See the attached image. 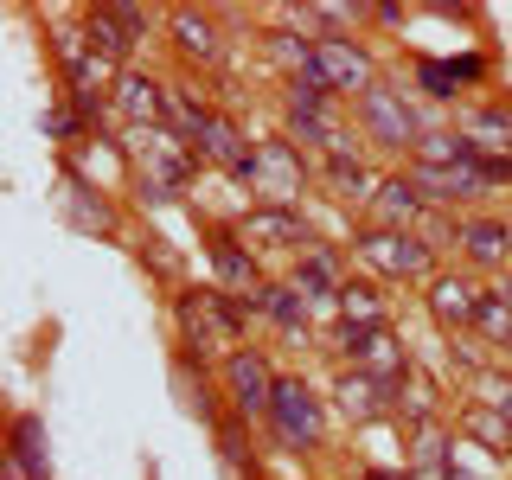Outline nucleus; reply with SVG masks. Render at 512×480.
Masks as SVG:
<instances>
[{
  "label": "nucleus",
  "instance_id": "2f4dec72",
  "mask_svg": "<svg viewBox=\"0 0 512 480\" xmlns=\"http://www.w3.org/2000/svg\"><path fill=\"white\" fill-rule=\"evenodd\" d=\"M461 160H474V141L461 135V128H423L410 167H461Z\"/></svg>",
  "mask_w": 512,
  "mask_h": 480
},
{
  "label": "nucleus",
  "instance_id": "ddd939ff",
  "mask_svg": "<svg viewBox=\"0 0 512 480\" xmlns=\"http://www.w3.org/2000/svg\"><path fill=\"white\" fill-rule=\"evenodd\" d=\"M84 39H90V52H103L109 64H122V71H128V52L148 39V13H141V7H122V0L84 7Z\"/></svg>",
  "mask_w": 512,
  "mask_h": 480
},
{
  "label": "nucleus",
  "instance_id": "f3484780",
  "mask_svg": "<svg viewBox=\"0 0 512 480\" xmlns=\"http://www.w3.org/2000/svg\"><path fill=\"white\" fill-rule=\"evenodd\" d=\"M192 154H199V167H218L224 180H244V167H250V135H244V122L231 116V109H212V122H205V135L192 141Z\"/></svg>",
  "mask_w": 512,
  "mask_h": 480
},
{
  "label": "nucleus",
  "instance_id": "412c9836",
  "mask_svg": "<svg viewBox=\"0 0 512 480\" xmlns=\"http://www.w3.org/2000/svg\"><path fill=\"white\" fill-rule=\"evenodd\" d=\"M256 320H269V327L282 333V340H295V346H308V333H314V301L301 295L295 282H269L263 295H256Z\"/></svg>",
  "mask_w": 512,
  "mask_h": 480
},
{
  "label": "nucleus",
  "instance_id": "c9c22d12",
  "mask_svg": "<svg viewBox=\"0 0 512 480\" xmlns=\"http://www.w3.org/2000/svg\"><path fill=\"white\" fill-rule=\"evenodd\" d=\"M39 128H45V135H52V141H71L77 128H84V116H77L71 103H52V109H45V116H39Z\"/></svg>",
  "mask_w": 512,
  "mask_h": 480
},
{
  "label": "nucleus",
  "instance_id": "6ab92c4d",
  "mask_svg": "<svg viewBox=\"0 0 512 480\" xmlns=\"http://www.w3.org/2000/svg\"><path fill=\"white\" fill-rule=\"evenodd\" d=\"M167 39H173V52H180L186 64H224V26H218V13H199V7H173L167 13Z\"/></svg>",
  "mask_w": 512,
  "mask_h": 480
},
{
  "label": "nucleus",
  "instance_id": "bb28decb",
  "mask_svg": "<svg viewBox=\"0 0 512 480\" xmlns=\"http://www.w3.org/2000/svg\"><path fill=\"white\" fill-rule=\"evenodd\" d=\"M7 455L20 461L32 480H52V436H45V423H39L32 410H13V423H7Z\"/></svg>",
  "mask_w": 512,
  "mask_h": 480
},
{
  "label": "nucleus",
  "instance_id": "f8f14e48",
  "mask_svg": "<svg viewBox=\"0 0 512 480\" xmlns=\"http://www.w3.org/2000/svg\"><path fill=\"white\" fill-rule=\"evenodd\" d=\"M340 359L359 365V372H372V378H384V384H404L416 372V359H410V346L397 340V327H365V333L340 327Z\"/></svg>",
  "mask_w": 512,
  "mask_h": 480
},
{
  "label": "nucleus",
  "instance_id": "1a4fd4ad",
  "mask_svg": "<svg viewBox=\"0 0 512 480\" xmlns=\"http://www.w3.org/2000/svg\"><path fill=\"white\" fill-rule=\"evenodd\" d=\"M410 173V186L423 192L436 212H455V205H480L493 186H500V173L487 167V160H461V167H404Z\"/></svg>",
  "mask_w": 512,
  "mask_h": 480
},
{
  "label": "nucleus",
  "instance_id": "39448f33",
  "mask_svg": "<svg viewBox=\"0 0 512 480\" xmlns=\"http://www.w3.org/2000/svg\"><path fill=\"white\" fill-rule=\"evenodd\" d=\"M352 250H359V263L372 269L384 282H436V250L423 244L416 231H372V224H359V237H352Z\"/></svg>",
  "mask_w": 512,
  "mask_h": 480
},
{
  "label": "nucleus",
  "instance_id": "4be33fe9",
  "mask_svg": "<svg viewBox=\"0 0 512 480\" xmlns=\"http://www.w3.org/2000/svg\"><path fill=\"white\" fill-rule=\"evenodd\" d=\"M455 436L468 448H480V455H493V461H512V423L487 397H468V404L455 410Z\"/></svg>",
  "mask_w": 512,
  "mask_h": 480
},
{
  "label": "nucleus",
  "instance_id": "aec40b11",
  "mask_svg": "<svg viewBox=\"0 0 512 480\" xmlns=\"http://www.w3.org/2000/svg\"><path fill=\"white\" fill-rule=\"evenodd\" d=\"M109 116H116L128 135H135V128L167 122V84H160V77H148V71H122L116 96H109Z\"/></svg>",
  "mask_w": 512,
  "mask_h": 480
},
{
  "label": "nucleus",
  "instance_id": "c85d7f7f",
  "mask_svg": "<svg viewBox=\"0 0 512 480\" xmlns=\"http://www.w3.org/2000/svg\"><path fill=\"white\" fill-rule=\"evenodd\" d=\"M474 340L493 346V352L512 346V276L487 282V301H480V320H474Z\"/></svg>",
  "mask_w": 512,
  "mask_h": 480
},
{
  "label": "nucleus",
  "instance_id": "6e6552de",
  "mask_svg": "<svg viewBox=\"0 0 512 480\" xmlns=\"http://www.w3.org/2000/svg\"><path fill=\"white\" fill-rule=\"evenodd\" d=\"M314 84L327 96H352V103H359V96L378 84L372 45H365L359 32H346V39H314Z\"/></svg>",
  "mask_w": 512,
  "mask_h": 480
},
{
  "label": "nucleus",
  "instance_id": "a878e982",
  "mask_svg": "<svg viewBox=\"0 0 512 480\" xmlns=\"http://www.w3.org/2000/svg\"><path fill=\"white\" fill-rule=\"evenodd\" d=\"M58 205H64V218H71L77 231H96V237L116 231V212H109V199L84 180V173H71V167H64V192H58Z\"/></svg>",
  "mask_w": 512,
  "mask_h": 480
},
{
  "label": "nucleus",
  "instance_id": "2eb2a0df",
  "mask_svg": "<svg viewBox=\"0 0 512 480\" xmlns=\"http://www.w3.org/2000/svg\"><path fill=\"white\" fill-rule=\"evenodd\" d=\"M333 410H340L352 429L384 423V416H397V384L359 372V365H340V378H333Z\"/></svg>",
  "mask_w": 512,
  "mask_h": 480
},
{
  "label": "nucleus",
  "instance_id": "20e7f679",
  "mask_svg": "<svg viewBox=\"0 0 512 480\" xmlns=\"http://www.w3.org/2000/svg\"><path fill=\"white\" fill-rule=\"evenodd\" d=\"M352 116H359L365 148H378V154H416V141H423V116H416V103L397 84H384V77L352 103Z\"/></svg>",
  "mask_w": 512,
  "mask_h": 480
},
{
  "label": "nucleus",
  "instance_id": "58836bf2",
  "mask_svg": "<svg viewBox=\"0 0 512 480\" xmlns=\"http://www.w3.org/2000/svg\"><path fill=\"white\" fill-rule=\"evenodd\" d=\"M0 480H32V474H26V468H20L13 455H0Z\"/></svg>",
  "mask_w": 512,
  "mask_h": 480
},
{
  "label": "nucleus",
  "instance_id": "cd10ccee",
  "mask_svg": "<svg viewBox=\"0 0 512 480\" xmlns=\"http://www.w3.org/2000/svg\"><path fill=\"white\" fill-rule=\"evenodd\" d=\"M320 186H327L340 205H372V192H378L372 167H365L359 154H327L320 160Z\"/></svg>",
  "mask_w": 512,
  "mask_h": 480
},
{
  "label": "nucleus",
  "instance_id": "f03ea898",
  "mask_svg": "<svg viewBox=\"0 0 512 480\" xmlns=\"http://www.w3.org/2000/svg\"><path fill=\"white\" fill-rule=\"evenodd\" d=\"M128 167H135L141 199H148V205H167V199H180V192L192 186L199 154H192L167 122H154V128H135V135H128Z\"/></svg>",
  "mask_w": 512,
  "mask_h": 480
},
{
  "label": "nucleus",
  "instance_id": "ea45409f",
  "mask_svg": "<svg viewBox=\"0 0 512 480\" xmlns=\"http://www.w3.org/2000/svg\"><path fill=\"white\" fill-rule=\"evenodd\" d=\"M359 480H410V474H404V468H365Z\"/></svg>",
  "mask_w": 512,
  "mask_h": 480
},
{
  "label": "nucleus",
  "instance_id": "b1692460",
  "mask_svg": "<svg viewBox=\"0 0 512 480\" xmlns=\"http://www.w3.org/2000/svg\"><path fill=\"white\" fill-rule=\"evenodd\" d=\"M404 474L410 480H455V436L442 423L416 429L410 448H404Z\"/></svg>",
  "mask_w": 512,
  "mask_h": 480
},
{
  "label": "nucleus",
  "instance_id": "7ed1b4c3",
  "mask_svg": "<svg viewBox=\"0 0 512 480\" xmlns=\"http://www.w3.org/2000/svg\"><path fill=\"white\" fill-rule=\"evenodd\" d=\"M314 173H320V167H314V160L301 154L288 135H263L237 186H250L256 205H295V212H301V192L314 186Z\"/></svg>",
  "mask_w": 512,
  "mask_h": 480
},
{
  "label": "nucleus",
  "instance_id": "f257e3e1",
  "mask_svg": "<svg viewBox=\"0 0 512 480\" xmlns=\"http://www.w3.org/2000/svg\"><path fill=\"white\" fill-rule=\"evenodd\" d=\"M244 301H231L218 282H192L173 295V327H180V352L192 359H231L244 346Z\"/></svg>",
  "mask_w": 512,
  "mask_h": 480
},
{
  "label": "nucleus",
  "instance_id": "4468645a",
  "mask_svg": "<svg viewBox=\"0 0 512 480\" xmlns=\"http://www.w3.org/2000/svg\"><path fill=\"white\" fill-rule=\"evenodd\" d=\"M480 301H487V282H480L474 269H442V276L429 282V320H436L442 333H474Z\"/></svg>",
  "mask_w": 512,
  "mask_h": 480
},
{
  "label": "nucleus",
  "instance_id": "9d476101",
  "mask_svg": "<svg viewBox=\"0 0 512 480\" xmlns=\"http://www.w3.org/2000/svg\"><path fill=\"white\" fill-rule=\"evenodd\" d=\"M224 378V397H231V410L244 416V423H256V416H269V404H276V365L263 359V346H237L231 359L218 365Z\"/></svg>",
  "mask_w": 512,
  "mask_h": 480
},
{
  "label": "nucleus",
  "instance_id": "7c9ffc66",
  "mask_svg": "<svg viewBox=\"0 0 512 480\" xmlns=\"http://www.w3.org/2000/svg\"><path fill=\"white\" fill-rule=\"evenodd\" d=\"M333 314H340V327H352V333H365V327H391V320H384V295H378V282H346V288H340V301H333Z\"/></svg>",
  "mask_w": 512,
  "mask_h": 480
},
{
  "label": "nucleus",
  "instance_id": "72a5a7b5",
  "mask_svg": "<svg viewBox=\"0 0 512 480\" xmlns=\"http://www.w3.org/2000/svg\"><path fill=\"white\" fill-rule=\"evenodd\" d=\"M416 90L429 96V103H455L461 90V71H455V58H416Z\"/></svg>",
  "mask_w": 512,
  "mask_h": 480
},
{
  "label": "nucleus",
  "instance_id": "f704fd0d",
  "mask_svg": "<svg viewBox=\"0 0 512 480\" xmlns=\"http://www.w3.org/2000/svg\"><path fill=\"white\" fill-rule=\"evenodd\" d=\"M218 461H224V474H231V480H244V461H250L244 416H224V423H218ZM250 468H256V461H250Z\"/></svg>",
  "mask_w": 512,
  "mask_h": 480
},
{
  "label": "nucleus",
  "instance_id": "423d86ee",
  "mask_svg": "<svg viewBox=\"0 0 512 480\" xmlns=\"http://www.w3.org/2000/svg\"><path fill=\"white\" fill-rule=\"evenodd\" d=\"M269 436L282 448H295V455H314L320 442H327V397L314 391L308 378H282L276 384V404H269Z\"/></svg>",
  "mask_w": 512,
  "mask_h": 480
},
{
  "label": "nucleus",
  "instance_id": "5701e85b",
  "mask_svg": "<svg viewBox=\"0 0 512 480\" xmlns=\"http://www.w3.org/2000/svg\"><path fill=\"white\" fill-rule=\"evenodd\" d=\"M288 282H295L301 295L314 301V308H333V301H340V288H346L352 276L340 269V250H333V244H314V250L295 256V276H288Z\"/></svg>",
  "mask_w": 512,
  "mask_h": 480
},
{
  "label": "nucleus",
  "instance_id": "4c0bfd02",
  "mask_svg": "<svg viewBox=\"0 0 512 480\" xmlns=\"http://www.w3.org/2000/svg\"><path fill=\"white\" fill-rule=\"evenodd\" d=\"M365 20H378V26H404V7H391V0H384V7H365Z\"/></svg>",
  "mask_w": 512,
  "mask_h": 480
},
{
  "label": "nucleus",
  "instance_id": "e433bc0d",
  "mask_svg": "<svg viewBox=\"0 0 512 480\" xmlns=\"http://www.w3.org/2000/svg\"><path fill=\"white\" fill-rule=\"evenodd\" d=\"M480 397H487V404L512 423V378H506V372H487V378H480Z\"/></svg>",
  "mask_w": 512,
  "mask_h": 480
},
{
  "label": "nucleus",
  "instance_id": "473e14b6",
  "mask_svg": "<svg viewBox=\"0 0 512 480\" xmlns=\"http://www.w3.org/2000/svg\"><path fill=\"white\" fill-rule=\"evenodd\" d=\"M397 423H404V436L436 423V384H429L423 372H410L404 384H397Z\"/></svg>",
  "mask_w": 512,
  "mask_h": 480
},
{
  "label": "nucleus",
  "instance_id": "a211bd4d",
  "mask_svg": "<svg viewBox=\"0 0 512 480\" xmlns=\"http://www.w3.org/2000/svg\"><path fill=\"white\" fill-rule=\"evenodd\" d=\"M423 218H429V199L410 186V173H384L372 205H365V224L372 231H416Z\"/></svg>",
  "mask_w": 512,
  "mask_h": 480
},
{
  "label": "nucleus",
  "instance_id": "c756f323",
  "mask_svg": "<svg viewBox=\"0 0 512 480\" xmlns=\"http://www.w3.org/2000/svg\"><path fill=\"white\" fill-rule=\"evenodd\" d=\"M263 52L276 71H288V84L295 77H314V39L301 26H276V32H263Z\"/></svg>",
  "mask_w": 512,
  "mask_h": 480
},
{
  "label": "nucleus",
  "instance_id": "393cba45",
  "mask_svg": "<svg viewBox=\"0 0 512 480\" xmlns=\"http://www.w3.org/2000/svg\"><path fill=\"white\" fill-rule=\"evenodd\" d=\"M461 135L474 141L480 160H493V167H500V160H512V109H506V103L468 109V116H461Z\"/></svg>",
  "mask_w": 512,
  "mask_h": 480
},
{
  "label": "nucleus",
  "instance_id": "9b49d317",
  "mask_svg": "<svg viewBox=\"0 0 512 480\" xmlns=\"http://www.w3.org/2000/svg\"><path fill=\"white\" fill-rule=\"evenodd\" d=\"M237 237H244L256 256H301V250H314V231H308V218H301L295 205H250V212L237 218Z\"/></svg>",
  "mask_w": 512,
  "mask_h": 480
},
{
  "label": "nucleus",
  "instance_id": "dca6fc26",
  "mask_svg": "<svg viewBox=\"0 0 512 480\" xmlns=\"http://www.w3.org/2000/svg\"><path fill=\"white\" fill-rule=\"evenodd\" d=\"M461 263L474 269V276H500L512 263V218H493V212H474L461 218Z\"/></svg>",
  "mask_w": 512,
  "mask_h": 480
},
{
  "label": "nucleus",
  "instance_id": "0eeeda50",
  "mask_svg": "<svg viewBox=\"0 0 512 480\" xmlns=\"http://www.w3.org/2000/svg\"><path fill=\"white\" fill-rule=\"evenodd\" d=\"M205 256H212V282H218L231 301H244V314H250L256 295L269 288L263 256H256L244 237H237V224H205Z\"/></svg>",
  "mask_w": 512,
  "mask_h": 480
}]
</instances>
